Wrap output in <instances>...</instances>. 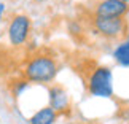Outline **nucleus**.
Listing matches in <instances>:
<instances>
[{
    "label": "nucleus",
    "instance_id": "nucleus-4",
    "mask_svg": "<svg viewBox=\"0 0 129 124\" xmlns=\"http://www.w3.org/2000/svg\"><path fill=\"white\" fill-rule=\"evenodd\" d=\"M29 32H30V18L29 16L16 14L11 18L7 29V35L13 46H21L26 43V40L29 38Z\"/></svg>",
    "mask_w": 129,
    "mask_h": 124
},
{
    "label": "nucleus",
    "instance_id": "nucleus-2",
    "mask_svg": "<svg viewBox=\"0 0 129 124\" xmlns=\"http://www.w3.org/2000/svg\"><path fill=\"white\" fill-rule=\"evenodd\" d=\"M92 29L97 35L107 40H120L129 33V26L126 18H101L92 16Z\"/></svg>",
    "mask_w": 129,
    "mask_h": 124
},
{
    "label": "nucleus",
    "instance_id": "nucleus-13",
    "mask_svg": "<svg viewBox=\"0 0 129 124\" xmlns=\"http://www.w3.org/2000/svg\"><path fill=\"white\" fill-rule=\"evenodd\" d=\"M35 2H42V0H35Z\"/></svg>",
    "mask_w": 129,
    "mask_h": 124
},
{
    "label": "nucleus",
    "instance_id": "nucleus-11",
    "mask_svg": "<svg viewBox=\"0 0 129 124\" xmlns=\"http://www.w3.org/2000/svg\"><path fill=\"white\" fill-rule=\"evenodd\" d=\"M3 13H5V3H3V2H0V22H2Z\"/></svg>",
    "mask_w": 129,
    "mask_h": 124
},
{
    "label": "nucleus",
    "instance_id": "nucleus-10",
    "mask_svg": "<svg viewBox=\"0 0 129 124\" xmlns=\"http://www.w3.org/2000/svg\"><path fill=\"white\" fill-rule=\"evenodd\" d=\"M118 116H120L123 121H127V122H129V107L121 108V111L118 113Z\"/></svg>",
    "mask_w": 129,
    "mask_h": 124
},
{
    "label": "nucleus",
    "instance_id": "nucleus-1",
    "mask_svg": "<svg viewBox=\"0 0 129 124\" xmlns=\"http://www.w3.org/2000/svg\"><path fill=\"white\" fill-rule=\"evenodd\" d=\"M59 72V64L49 56H35L27 62L24 76L29 83H51Z\"/></svg>",
    "mask_w": 129,
    "mask_h": 124
},
{
    "label": "nucleus",
    "instance_id": "nucleus-9",
    "mask_svg": "<svg viewBox=\"0 0 129 124\" xmlns=\"http://www.w3.org/2000/svg\"><path fill=\"white\" fill-rule=\"evenodd\" d=\"M27 88H29V81L26 80V78H24V80L16 81V83H14V86H13V96L14 97H19Z\"/></svg>",
    "mask_w": 129,
    "mask_h": 124
},
{
    "label": "nucleus",
    "instance_id": "nucleus-15",
    "mask_svg": "<svg viewBox=\"0 0 129 124\" xmlns=\"http://www.w3.org/2000/svg\"><path fill=\"white\" fill-rule=\"evenodd\" d=\"M127 124H129V122H127Z\"/></svg>",
    "mask_w": 129,
    "mask_h": 124
},
{
    "label": "nucleus",
    "instance_id": "nucleus-14",
    "mask_svg": "<svg viewBox=\"0 0 129 124\" xmlns=\"http://www.w3.org/2000/svg\"><path fill=\"white\" fill-rule=\"evenodd\" d=\"M67 124H73V122H67Z\"/></svg>",
    "mask_w": 129,
    "mask_h": 124
},
{
    "label": "nucleus",
    "instance_id": "nucleus-7",
    "mask_svg": "<svg viewBox=\"0 0 129 124\" xmlns=\"http://www.w3.org/2000/svg\"><path fill=\"white\" fill-rule=\"evenodd\" d=\"M57 119V113L51 107H43L29 118V124H54Z\"/></svg>",
    "mask_w": 129,
    "mask_h": 124
},
{
    "label": "nucleus",
    "instance_id": "nucleus-3",
    "mask_svg": "<svg viewBox=\"0 0 129 124\" xmlns=\"http://www.w3.org/2000/svg\"><path fill=\"white\" fill-rule=\"evenodd\" d=\"M88 91L92 97H112L113 96V73L108 67L99 65L88 78Z\"/></svg>",
    "mask_w": 129,
    "mask_h": 124
},
{
    "label": "nucleus",
    "instance_id": "nucleus-5",
    "mask_svg": "<svg viewBox=\"0 0 129 124\" xmlns=\"http://www.w3.org/2000/svg\"><path fill=\"white\" fill-rule=\"evenodd\" d=\"M129 5L121 0H99L92 8V16L101 18H124Z\"/></svg>",
    "mask_w": 129,
    "mask_h": 124
},
{
    "label": "nucleus",
    "instance_id": "nucleus-6",
    "mask_svg": "<svg viewBox=\"0 0 129 124\" xmlns=\"http://www.w3.org/2000/svg\"><path fill=\"white\" fill-rule=\"evenodd\" d=\"M48 99H49V107L53 108L54 111L57 113H64L70 108V99H69L67 91L59 84H54V86L49 88L48 91Z\"/></svg>",
    "mask_w": 129,
    "mask_h": 124
},
{
    "label": "nucleus",
    "instance_id": "nucleus-8",
    "mask_svg": "<svg viewBox=\"0 0 129 124\" xmlns=\"http://www.w3.org/2000/svg\"><path fill=\"white\" fill-rule=\"evenodd\" d=\"M113 57L115 61L123 67H129V33L124 42H121L113 51Z\"/></svg>",
    "mask_w": 129,
    "mask_h": 124
},
{
    "label": "nucleus",
    "instance_id": "nucleus-12",
    "mask_svg": "<svg viewBox=\"0 0 129 124\" xmlns=\"http://www.w3.org/2000/svg\"><path fill=\"white\" fill-rule=\"evenodd\" d=\"M121 2H124V3H129V0H121Z\"/></svg>",
    "mask_w": 129,
    "mask_h": 124
}]
</instances>
